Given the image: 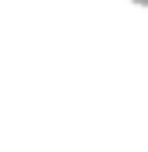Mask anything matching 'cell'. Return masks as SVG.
<instances>
[{"instance_id": "cell-1", "label": "cell", "mask_w": 148, "mask_h": 152, "mask_svg": "<svg viewBox=\"0 0 148 152\" xmlns=\"http://www.w3.org/2000/svg\"><path fill=\"white\" fill-rule=\"evenodd\" d=\"M134 4H141V7H148V0H134Z\"/></svg>"}]
</instances>
